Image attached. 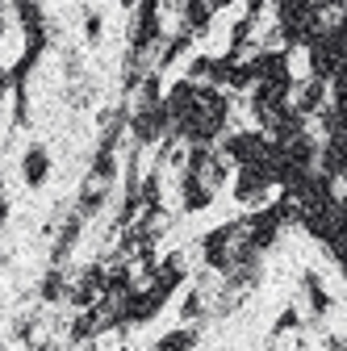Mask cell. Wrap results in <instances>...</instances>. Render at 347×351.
I'll list each match as a JSON object with an SVG mask.
<instances>
[{
    "label": "cell",
    "instance_id": "10",
    "mask_svg": "<svg viewBox=\"0 0 347 351\" xmlns=\"http://www.w3.org/2000/svg\"><path fill=\"white\" fill-rule=\"evenodd\" d=\"M121 5H125V9H134V5H139V0H121Z\"/></svg>",
    "mask_w": 347,
    "mask_h": 351
},
{
    "label": "cell",
    "instance_id": "3",
    "mask_svg": "<svg viewBox=\"0 0 347 351\" xmlns=\"http://www.w3.org/2000/svg\"><path fill=\"white\" fill-rule=\"evenodd\" d=\"M21 171H25V184H34V189H38V184L51 176V155L42 151V147H29V151H25V167H21Z\"/></svg>",
    "mask_w": 347,
    "mask_h": 351
},
{
    "label": "cell",
    "instance_id": "8",
    "mask_svg": "<svg viewBox=\"0 0 347 351\" xmlns=\"http://www.w3.org/2000/svg\"><path fill=\"white\" fill-rule=\"evenodd\" d=\"M326 347H331V351H347V335H331Z\"/></svg>",
    "mask_w": 347,
    "mask_h": 351
},
{
    "label": "cell",
    "instance_id": "2",
    "mask_svg": "<svg viewBox=\"0 0 347 351\" xmlns=\"http://www.w3.org/2000/svg\"><path fill=\"white\" fill-rule=\"evenodd\" d=\"M322 105H326V80H322V75H314L306 88H301V97H297V105H293V109H297L301 117H310V113H318Z\"/></svg>",
    "mask_w": 347,
    "mask_h": 351
},
{
    "label": "cell",
    "instance_id": "11",
    "mask_svg": "<svg viewBox=\"0 0 347 351\" xmlns=\"http://www.w3.org/2000/svg\"><path fill=\"white\" fill-rule=\"evenodd\" d=\"M0 184H5V167H0Z\"/></svg>",
    "mask_w": 347,
    "mask_h": 351
},
{
    "label": "cell",
    "instance_id": "1",
    "mask_svg": "<svg viewBox=\"0 0 347 351\" xmlns=\"http://www.w3.org/2000/svg\"><path fill=\"white\" fill-rule=\"evenodd\" d=\"M180 189H184V209H189V213H197V209H205V205L213 201V189L201 180V176H193V171H184Z\"/></svg>",
    "mask_w": 347,
    "mask_h": 351
},
{
    "label": "cell",
    "instance_id": "5",
    "mask_svg": "<svg viewBox=\"0 0 347 351\" xmlns=\"http://www.w3.org/2000/svg\"><path fill=\"white\" fill-rule=\"evenodd\" d=\"M197 339H201V330H197V326H180V330L163 335L155 351H193V347H197Z\"/></svg>",
    "mask_w": 347,
    "mask_h": 351
},
{
    "label": "cell",
    "instance_id": "6",
    "mask_svg": "<svg viewBox=\"0 0 347 351\" xmlns=\"http://www.w3.org/2000/svg\"><path fill=\"white\" fill-rule=\"evenodd\" d=\"M84 34H88V42H101V34H105L101 13H88V17H84Z\"/></svg>",
    "mask_w": 347,
    "mask_h": 351
},
{
    "label": "cell",
    "instance_id": "9",
    "mask_svg": "<svg viewBox=\"0 0 347 351\" xmlns=\"http://www.w3.org/2000/svg\"><path fill=\"white\" fill-rule=\"evenodd\" d=\"M5 217H9V201L0 197V226H5Z\"/></svg>",
    "mask_w": 347,
    "mask_h": 351
},
{
    "label": "cell",
    "instance_id": "4",
    "mask_svg": "<svg viewBox=\"0 0 347 351\" xmlns=\"http://www.w3.org/2000/svg\"><path fill=\"white\" fill-rule=\"evenodd\" d=\"M301 285H306V297H310V314H314V318H322V314L331 310V293L322 289L318 272H301Z\"/></svg>",
    "mask_w": 347,
    "mask_h": 351
},
{
    "label": "cell",
    "instance_id": "7",
    "mask_svg": "<svg viewBox=\"0 0 347 351\" xmlns=\"http://www.w3.org/2000/svg\"><path fill=\"white\" fill-rule=\"evenodd\" d=\"M297 318H301L297 310H285V314H280V322L272 326V335H285V330H293V326H297Z\"/></svg>",
    "mask_w": 347,
    "mask_h": 351
}]
</instances>
